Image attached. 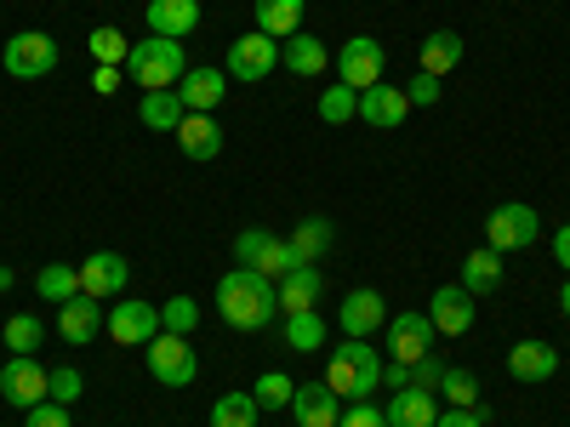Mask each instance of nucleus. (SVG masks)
Instances as JSON below:
<instances>
[{"label":"nucleus","mask_w":570,"mask_h":427,"mask_svg":"<svg viewBox=\"0 0 570 427\" xmlns=\"http://www.w3.org/2000/svg\"><path fill=\"white\" fill-rule=\"evenodd\" d=\"M217 314H223L228 330H263V325H274V314H279V285L263 279L257 268L234 262V268L217 279Z\"/></svg>","instance_id":"1"},{"label":"nucleus","mask_w":570,"mask_h":427,"mask_svg":"<svg viewBox=\"0 0 570 427\" xmlns=\"http://www.w3.org/2000/svg\"><path fill=\"white\" fill-rule=\"evenodd\" d=\"M320 383L337 394V399H376V388H383V359H376V348L365 337H343L337 348H331V365Z\"/></svg>","instance_id":"2"},{"label":"nucleus","mask_w":570,"mask_h":427,"mask_svg":"<svg viewBox=\"0 0 570 427\" xmlns=\"http://www.w3.org/2000/svg\"><path fill=\"white\" fill-rule=\"evenodd\" d=\"M183 75H188L183 40H171V34H142V40H131V52H126V80H137L142 91H177Z\"/></svg>","instance_id":"3"},{"label":"nucleus","mask_w":570,"mask_h":427,"mask_svg":"<svg viewBox=\"0 0 570 427\" xmlns=\"http://www.w3.org/2000/svg\"><path fill=\"white\" fill-rule=\"evenodd\" d=\"M234 262L240 268H257L263 279H285L297 268V251H292V240H279V234H268V228H240L234 234Z\"/></svg>","instance_id":"4"},{"label":"nucleus","mask_w":570,"mask_h":427,"mask_svg":"<svg viewBox=\"0 0 570 427\" xmlns=\"http://www.w3.org/2000/svg\"><path fill=\"white\" fill-rule=\"evenodd\" d=\"M0 399H7L12 410H35L52 399V370H46L35 354H12L7 365H0Z\"/></svg>","instance_id":"5"},{"label":"nucleus","mask_w":570,"mask_h":427,"mask_svg":"<svg viewBox=\"0 0 570 427\" xmlns=\"http://www.w3.org/2000/svg\"><path fill=\"white\" fill-rule=\"evenodd\" d=\"M537 234H542V217H537V206H525V200H508V206H497V211L485 217V246L502 251V257L537 246Z\"/></svg>","instance_id":"6"},{"label":"nucleus","mask_w":570,"mask_h":427,"mask_svg":"<svg viewBox=\"0 0 570 427\" xmlns=\"http://www.w3.org/2000/svg\"><path fill=\"white\" fill-rule=\"evenodd\" d=\"M434 319H428V308H405V314H389L383 325V354L400 359V365H416L422 354H434Z\"/></svg>","instance_id":"7"},{"label":"nucleus","mask_w":570,"mask_h":427,"mask_svg":"<svg viewBox=\"0 0 570 427\" xmlns=\"http://www.w3.org/2000/svg\"><path fill=\"white\" fill-rule=\"evenodd\" d=\"M0 63H7L12 80H46L58 69V40L46 34V29H23L7 40V52H0Z\"/></svg>","instance_id":"8"},{"label":"nucleus","mask_w":570,"mask_h":427,"mask_svg":"<svg viewBox=\"0 0 570 427\" xmlns=\"http://www.w3.org/2000/svg\"><path fill=\"white\" fill-rule=\"evenodd\" d=\"M149 376L160 388H188L200 376V359H195V342L177 337V330H160L149 342Z\"/></svg>","instance_id":"9"},{"label":"nucleus","mask_w":570,"mask_h":427,"mask_svg":"<svg viewBox=\"0 0 570 427\" xmlns=\"http://www.w3.org/2000/svg\"><path fill=\"white\" fill-rule=\"evenodd\" d=\"M104 330H109V337H115L120 348H149V342L160 337V308L137 302V297H115V308H109Z\"/></svg>","instance_id":"10"},{"label":"nucleus","mask_w":570,"mask_h":427,"mask_svg":"<svg viewBox=\"0 0 570 427\" xmlns=\"http://www.w3.org/2000/svg\"><path fill=\"white\" fill-rule=\"evenodd\" d=\"M223 69H228V80H268L274 69H279V40L274 34H240V40H234L228 46V58H223Z\"/></svg>","instance_id":"11"},{"label":"nucleus","mask_w":570,"mask_h":427,"mask_svg":"<svg viewBox=\"0 0 570 427\" xmlns=\"http://www.w3.org/2000/svg\"><path fill=\"white\" fill-rule=\"evenodd\" d=\"M383 69H389V52H383L371 34H348V40H343V52H337V80H343V86L365 91V86L383 80Z\"/></svg>","instance_id":"12"},{"label":"nucleus","mask_w":570,"mask_h":427,"mask_svg":"<svg viewBox=\"0 0 570 427\" xmlns=\"http://www.w3.org/2000/svg\"><path fill=\"white\" fill-rule=\"evenodd\" d=\"M75 268H80V291L98 297V302L126 297V285H131V262H126L120 251H91V257L75 262Z\"/></svg>","instance_id":"13"},{"label":"nucleus","mask_w":570,"mask_h":427,"mask_svg":"<svg viewBox=\"0 0 570 427\" xmlns=\"http://www.w3.org/2000/svg\"><path fill=\"white\" fill-rule=\"evenodd\" d=\"M337 325H343V337H376V330L389 325V302H383V291H371V285H360V291H348L343 297V308H337Z\"/></svg>","instance_id":"14"},{"label":"nucleus","mask_w":570,"mask_h":427,"mask_svg":"<svg viewBox=\"0 0 570 427\" xmlns=\"http://www.w3.org/2000/svg\"><path fill=\"white\" fill-rule=\"evenodd\" d=\"M104 319H109V308L98 302V297H69L63 308H58V337L69 342V348H86V342H98V330H104Z\"/></svg>","instance_id":"15"},{"label":"nucleus","mask_w":570,"mask_h":427,"mask_svg":"<svg viewBox=\"0 0 570 427\" xmlns=\"http://www.w3.org/2000/svg\"><path fill=\"white\" fill-rule=\"evenodd\" d=\"M428 319H434L440 337H468L473 330V297L462 285H440V291L428 297Z\"/></svg>","instance_id":"16"},{"label":"nucleus","mask_w":570,"mask_h":427,"mask_svg":"<svg viewBox=\"0 0 570 427\" xmlns=\"http://www.w3.org/2000/svg\"><path fill=\"white\" fill-rule=\"evenodd\" d=\"M405 115H411V103H405V91H400V86L376 80V86L360 91V120H365V126L394 131V126H405Z\"/></svg>","instance_id":"17"},{"label":"nucleus","mask_w":570,"mask_h":427,"mask_svg":"<svg viewBox=\"0 0 570 427\" xmlns=\"http://www.w3.org/2000/svg\"><path fill=\"white\" fill-rule=\"evenodd\" d=\"M559 370V348L542 342V337H525L508 348V376L513 383H548V376Z\"/></svg>","instance_id":"18"},{"label":"nucleus","mask_w":570,"mask_h":427,"mask_svg":"<svg viewBox=\"0 0 570 427\" xmlns=\"http://www.w3.org/2000/svg\"><path fill=\"white\" fill-rule=\"evenodd\" d=\"M177 98H183L188 115H212L228 98V69H188L177 80Z\"/></svg>","instance_id":"19"},{"label":"nucleus","mask_w":570,"mask_h":427,"mask_svg":"<svg viewBox=\"0 0 570 427\" xmlns=\"http://www.w3.org/2000/svg\"><path fill=\"white\" fill-rule=\"evenodd\" d=\"M292 416H297V427H337L343 421V399L331 394L325 383H297Z\"/></svg>","instance_id":"20"},{"label":"nucleus","mask_w":570,"mask_h":427,"mask_svg":"<svg viewBox=\"0 0 570 427\" xmlns=\"http://www.w3.org/2000/svg\"><path fill=\"white\" fill-rule=\"evenodd\" d=\"M171 137H177V149H183L188 160H217V155H223V126H217V115H183V126H177Z\"/></svg>","instance_id":"21"},{"label":"nucleus","mask_w":570,"mask_h":427,"mask_svg":"<svg viewBox=\"0 0 570 427\" xmlns=\"http://www.w3.org/2000/svg\"><path fill=\"white\" fill-rule=\"evenodd\" d=\"M389 427H434L440 421V394H422V388H400L389 405H383Z\"/></svg>","instance_id":"22"},{"label":"nucleus","mask_w":570,"mask_h":427,"mask_svg":"<svg viewBox=\"0 0 570 427\" xmlns=\"http://www.w3.org/2000/svg\"><path fill=\"white\" fill-rule=\"evenodd\" d=\"M320 291H325L320 262H297L292 274L279 279V308L285 314H308V308H320Z\"/></svg>","instance_id":"23"},{"label":"nucleus","mask_w":570,"mask_h":427,"mask_svg":"<svg viewBox=\"0 0 570 427\" xmlns=\"http://www.w3.org/2000/svg\"><path fill=\"white\" fill-rule=\"evenodd\" d=\"M279 63L292 69V75H303V80H314V75H325V69H331V52H325V46H320L314 34H303V29H297V34H285V40H279Z\"/></svg>","instance_id":"24"},{"label":"nucleus","mask_w":570,"mask_h":427,"mask_svg":"<svg viewBox=\"0 0 570 427\" xmlns=\"http://www.w3.org/2000/svg\"><path fill=\"white\" fill-rule=\"evenodd\" d=\"M195 23H200V0H149V34L183 40L195 34Z\"/></svg>","instance_id":"25"},{"label":"nucleus","mask_w":570,"mask_h":427,"mask_svg":"<svg viewBox=\"0 0 570 427\" xmlns=\"http://www.w3.org/2000/svg\"><path fill=\"white\" fill-rule=\"evenodd\" d=\"M462 291L468 297H491L497 285H502V251H491V246H480V251H468V262H462Z\"/></svg>","instance_id":"26"},{"label":"nucleus","mask_w":570,"mask_h":427,"mask_svg":"<svg viewBox=\"0 0 570 427\" xmlns=\"http://www.w3.org/2000/svg\"><path fill=\"white\" fill-rule=\"evenodd\" d=\"M456 63H462V34H456V29H434V34H422V63H416L422 75H440V80H445Z\"/></svg>","instance_id":"27"},{"label":"nucleus","mask_w":570,"mask_h":427,"mask_svg":"<svg viewBox=\"0 0 570 427\" xmlns=\"http://www.w3.org/2000/svg\"><path fill=\"white\" fill-rule=\"evenodd\" d=\"M257 29L263 34H274V40H285V34H297L303 29V12H308V0H257Z\"/></svg>","instance_id":"28"},{"label":"nucleus","mask_w":570,"mask_h":427,"mask_svg":"<svg viewBox=\"0 0 570 427\" xmlns=\"http://www.w3.org/2000/svg\"><path fill=\"white\" fill-rule=\"evenodd\" d=\"M35 291H40V302L63 308L69 297H80V268H75V262H46V268L35 274Z\"/></svg>","instance_id":"29"},{"label":"nucleus","mask_w":570,"mask_h":427,"mask_svg":"<svg viewBox=\"0 0 570 427\" xmlns=\"http://www.w3.org/2000/svg\"><path fill=\"white\" fill-rule=\"evenodd\" d=\"M331 240H337L331 217H303V222L292 228V251H297V262H325Z\"/></svg>","instance_id":"30"},{"label":"nucleus","mask_w":570,"mask_h":427,"mask_svg":"<svg viewBox=\"0 0 570 427\" xmlns=\"http://www.w3.org/2000/svg\"><path fill=\"white\" fill-rule=\"evenodd\" d=\"M325 342H331V330H325L320 308H308V314H285V348H292V354H320Z\"/></svg>","instance_id":"31"},{"label":"nucleus","mask_w":570,"mask_h":427,"mask_svg":"<svg viewBox=\"0 0 570 427\" xmlns=\"http://www.w3.org/2000/svg\"><path fill=\"white\" fill-rule=\"evenodd\" d=\"M183 98L177 91H142V103H137V120L149 126V131H177L183 126Z\"/></svg>","instance_id":"32"},{"label":"nucleus","mask_w":570,"mask_h":427,"mask_svg":"<svg viewBox=\"0 0 570 427\" xmlns=\"http://www.w3.org/2000/svg\"><path fill=\"white\" fill-rule=\"evenodd\" d=\"M263 421V405L252 399V388H234L223 399H212V427H257Z\"/></svg>","instance_id":"33"},{"label":"nucleus","mask_w":570,"mask_h":427,"mask_svg":"<svg viewBox=\"0 0 570 427\" xmlns=\"http://www.w3.org/2000/svg\"><path fill=\"white\" fill-rule=\"evenodd\" d=\"M320 120H325V126H348V120H360V91L343 86V80H337V86H325V91H320Z\"/></svg>","instance_id":"34"},{"label":"nucleus","mask_w":570,"mask_h":427,"mask_svg":"<svg viewBox=\"0 0 570 427\" xmlns=\"http://www.w3.org/2000/svg\"><path fill=\"white\" fill-rule=\"evenodd\" d=\"M86 52H91V63H115V69H126L131 40H126L115 23H104V29H91V34H86Z\"/></svg>","instance_id":"35"},{"label":"nucleus","mask_w":570,"mask_h":427,"mask_svg":"<svg viewBox=\"0 0 570 427\" xmlns=\"http://www.w3.org/2000/svg\"><path fill=\"white\" fill-rule=\"evenodd\" d=\"M252 399L263 405V410H292V399H297V383L285 370H263L257 376V388H252Z\"/></svg>","instance_id":"36"},{"label":"nucleus","mask_w":570,"mask_h":427,"mask_svg":"<svg viewBox=\"0 0 570 427\" xmlns=\"http://www.w3.org/2000/svg\"><path fill=\"white\" fill-rule=\"evenodd\" d=\"M46 342V319L40 314H12L7 319V354H40Z\"/></svg>","instance_id":"37"},{"label":"nucleus","mask_w":570,"mask_h":427,"mask_svg":"<svg viewBox=\"0 0 570 427\" xmlns=\"http://www.w3.org/2000/svg\"><path fill=\"white\" fill-rule=\"evenodd\" d=\"M195 325H200V302H195V297H166V302H160V330L195 337Z\"/></svg>","instance_id":"38"},{"label":"nucleus","mask_w":570,"mask_h":427,"mask_svg":"<svg viewBox=\"0 0 570 427\" xmlns=\"http://www.w3.org/2000/svg\"><path fill=\"white\" fill-rule=\"evenodd\" d=\"M440 399L445 405H456V410H468V405H480V376L473 370H445V383H440Z\"/></svg>","instance_id":"39"},{"label":"nucleus","mask_w":570,"mask_h":427,"mask_svg":"<svg viewBox=\"0 0 570 427\" xmlns=\"http://www.w3.org/2000/svg\"><path fill=\"white\" fill-rule=\"evenodd\" d=\"M445 359L440 354H422L416 365H411V388H422V394H440V383H445Z\"/></svg>","instance_id":"40"},{"label":"nucleus","mask_w":570,"mask_h":427,"mask_svg":"<svg viewBox=\"0 0 570 427\" xmlns=\"http://www.w3.org/2000/svg\"><path fill=\"white\" fill-rule=\"evenodd\" d=\"M440 91H445L440 75H422V69H416V80L405 86V103H411V109H434V103H440Z\"/></svg>","instance_id":"41"},{"label":"nucleus","mask_w":570,"mask_h":427,"mask_svg":"<svg viewBox=\"0 0 570 427\" xmlns=\"http://www.w3.org/2000/svg\"><path fill=\"white\" fill-rule=\"evenodd\" d=\"M80 388H86V376H80L75 365H58V370H52V399H58V405H75Z\"/></svg>","instance_id":"42"},{"label":"nucleus","mask_w":570,"mask_h":427,"mask_svg":"<svg viewBox=\"0 0 570 427\" xmlns=\"http://www.w3.org/2000/svg\"><path fill=\"white\" fill-rule=\"evenodd\" d=\"M23 427H75V421H69V405H58V399H46V405L23 410Z\"/></svg>","instance_id":"43"},{"label":"nucleus","mask_w":570,"mask_h":427,"mask_svg":"<svg viewBox=\"0 0 570 427\" xmlns=\"http://www.w3.org/2000/svg\"><path fill=\"white\" fill-rule=\"evenodd\" d=\"M337 427H389V416L376 410L371 399H354V405H343V421Z\"/></svg>","instance_id":"44"},{"label":"nucleus","mask_w":570,"mask_h":427,"mask_svg":"<svg viewBox=\"0 0 570 427\" xmlns=\"http://www.w3.org/2000/svg\"><path fill=\"white\" fill-rule=\"evenodd\" d=\"M485 421H491V410H485V399H480V405H468V410H456V405L440 410L434 427H485Z\"/></svg>","instance_id":"45"},{"label":"nucleus","mask_w":570,"mask_h":427,"mask_svg":"<svg viewBox=\"0 0 570 427\" xmlns=\"http://www.w3.org/2000/svg\"><path fill=\"white\" fill-rule=\"evenodd\" d=\"M120 86H126V69H115V63H98V69H91V91H98V98H115Z\"/></svg>","instance_id":"46"},{"label":"nucleus","mask_w":570,"mask_h":427,"mask_svg":"<svg viewBox=\"0 0 570 427\" xmlns=\"http://www.w3.org/2000/svg\"><path fill=\"white\" fill-rule=\"evenodd\" d=\"M383 388H389V394L411 388V365H400V359H383Z\"/></svg>","instance_id":"47"},{"label":"nucleus","mask_w":570,"mask_h":427,"mask_svg":"<svg viewBox=\"0 0 570 427\" xmlns=\"http://www.w3.org/2000/svg\"><path fill=\"white\" fill-rule=\"evenodd\" d=\"M553 262H559V268L570 274V222H564V228L553 234Z\"/></svg>","instance_id":"48"},{"label":"nucleus","mask_w":570,"mask_h":427,"mask_svg":"<svg viewBox=\"0 0 570 427\" xmlns=\"http://www.w3.org/2000/svg\"><path fill=\"white\" fill-rule=\"evenodd\" d=\"M559 314L570 319V274H564V285H559Z\"/></svg>","instance_id":"49"},{"label":"nucleus","mask_w":570,"mask_h":427,"mask_svg":"<svg viewBox=\"0 0 570 427\" xmlns=\"http://www.w3.org/2000/svg\"><path fill=\"white\" fill-rule=\"evenodd\" d=\"M12 285H18V274H12L7 262H0V291H12Z\"/></svg>","instance_id":"50"}]
</instances>
